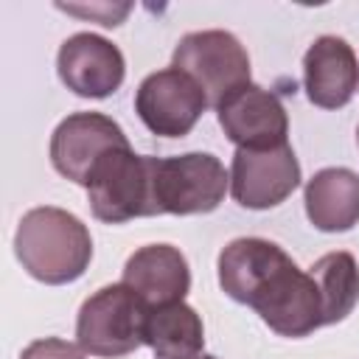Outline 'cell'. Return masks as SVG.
<instances>
[{"label":"cell","mask_w":359,"mask_h":359,"mask_svg":"<svg viewBox=\"0 0 359 359\" xmlns=\"http://www.w3.org/2000/svg\"><path fill=\"white\" fill-rule=\"evenodd\" d=\"M359 84V62L342 36H317L303 53V87L311 104L323 109L345 107Z\"/></svg>","instance_id":"cell-12"},{"label":"cell","mask_w":359,"mask_h":359,"mask_svg":"<svg viewBox=\"0 0 359 359\" xmlns=\"http://www.w3.org/2000/svg\"><path fill=\"white\" fill-rule=\"evenodd\" d=\"M56 70L67 90L81 98H107L112 95L126 76V62L118 45L109 39L79 31L59 45Z\"/></svg>","instance_id":"cell-10"},{"label":"cell","mask_w":359,"mask_h":359,"mask_svg":"<svg viewBox=\"0 0 359 359\" xmlns=\"http://www.w3.org/2000/svg\"><path fill=\"white\" fill-rule=\"evenodd\" d=\"M143 345H149L157 359H188L202 353L205 345V325L196 309L185 300L154 306L146 314L143 325Z\"/></svg>","instance_id":"cell-15"},{"label":"cell","mask_w":359,"mask_h":359,"mask_svg":"<svg viewBox=\"0 0 359 359\" xmlns=\"http://www.w3.org/2000/svg\"><path fill=\"white\" fill-rule=\"evenodd\" d=\"M205 90L180 67L149 73L135 93V112L160 137H185L208 109Z\"/></svg>","instance_id":"cell-7"},{"label":"cell","mask_w":359,"mask_h":359,"mask_svg":"<svg viewBox=\"0 0 359 359\" xmlns=\"http://www.w3.org/2000/svg\"><path fill=\"white\" fill-rule=\"evenodd\" d=\"M20 359H87V356L79 345H73L67 339L45 337V339H34L31 345H25Z\"/></svg>","instance_id":"cell-18"},{"label":"cell","mask_w":359,"mask_h":359,"mask_svg":"<svg viewBox=\"0 0 359 359\" xmlns=\"http://www.w3.org/2000/svg\"><path fill=\"white\" fill-rule=\"evenodd\" d=\"M230 174L222 160L208 151H188L180 157H157L154 199L157 213L194 216L210 213L222 205Z\"/></svg>","instance_id":"cell-6"},{"label":"cell","mask_w":359,"mask_h":359,"mask_svg":"<svg viewBox=\"0 0 359 359\" xmlns=\"http://www.w3.org/2000/svg\"><path fill=\"white\" fill-rule=\"evenodd\" d=\"M157 157L135 154L132 146L109 149L87 180V202L98 222L123 224L140 216H160L154 199Z\"/></svg>","instance_id":"cell-3"},{"label":"cell","mask_w":359,"mask_h":359,"mask_svg":"<svg viewBox=\"0 0 359 359\" xmlns=\"http://www.w3.org/2000/svg\"><path fill=\"white\" fill-rule=\"evenodd\" d=\"M14 252L22 269L48 283L62 286L84 275L93 258L87 224L70 210L45 205L28 210L14 233Z\"/></svg>","instance_id":"cell-2"},{"label":"cell","mask_w":359,"mask_h":359,"mask_svg":"<svg viewBox=\"0 0 359 359\" xmlns=\"http://www.w3.org/2000/svg\"><path fill=\"white\" fill-rule=\"evenodd\" d=\"M306 216L323 233H345L359 222V174L342 165L320 168L303 188Z\"/></svg>","instance_id":"cell-14"},{"label":"cell","mask_w":359,"mask_h":359,"mask_svg":"<svg viewBox=\"0 0 359 359\" xmlns=\"http://www.w3.org/2000/svg\"><path fill=\"white\" fill-rule=\"evenodd\" d=\"M219 283L227 297L255 309L280 337L297 339L325 325L317 280L269 238H233L219 252Z\"/></svg>","instance_id":"cell-1"},{"label":"cell","mask_w":359,"mask_h":359,"mask_svg":"<svg viewBox=\"0 0 359 359\" xmlns=\"http://www.w3.org/2000/svg\"><path fill=\"white\" fill-rule=\"evenodd\" d=\"M149 309L185 300L191 289V269L185 255L171 244H146L123 264V280Z\"/></svg>","instance_id":"cell-13"},{"label":"cell","mask_w":359,"mask_h":359,"mask_svg":"<svg viewBox=\"0 0 359 359\" xmlns=\"http://www.w3.org/2000/svg\"><path fill=\"white\" fill-rule=\"evenodd\" d=\"M149 306L126 286L109 283L93 292L76 317L79 348L90 356L121 359L143 345Z\"/></svg>","instance_id":"cell-4"},{"label":"cell","mask_w":359,"mask_h":359,"mask_svg":"<svg viewBox=\"0 0 359 359\" xmlns=\"http://www.w3.org/2000/svg\"><path fill=\"white\" fill-rule=\"evenodd\" d=\"M300 185V163L289 143L275 149H236L230 163V194L241 208L266 210Z\"/></svg>","instance_id":"cell-8"},{"label":"cell","mask_w":359,"mask_h":359,"mask_svg":"<svg viewBox=\"0 0 359 359\" xmlns=\"http://www.w3.org/2000/svg\"><path fill=\"white\" fill-rule=\"evenodd\" d=\"M118 146H129V140L109 115L73 112L50 135V163L70 182L87 185L95 163Z\"/></svg>","instance_id":"cell-9"},{"label":"cell","mask_w":359,"mask_h":359,"mask_svg":"<svg viewBox=\"0 0 359 359\" xmlns=\"http://www.w3.org/2000/svg\"><path fill=\"white\" fill-rule=\"evenodd\" d=\"M59 11H67V14H76V17H87V20H95L107 28H115L123 22V17L132 11L129 3H90V6H73V3H56Z\"/></svg>","instance_id":"cell-17"},{"label":"cell","mask_w":359,"mask_h":359,"mask_svg":"<svg viewBox=\"0 0 359 359\" xmlns=\"http://www.w3.org/2000/svg\"><path fill=\"white\" fill-rule=\"evenodd\" d=\"M188 359H216V356H210V353H196V356H188Z\"/></svg>","instance_id":"cell-19"},{"label":"cell","mask_w":359,"mask_h":359,"mask_svg":"<svg viewBox=\"0 0 359 359\" xmlns=\"http://www.w3.org/2000/svg\"><path fill=\"white\" fill-rule=\"evenodd\" d=\"M216 118L236 149H275L289 143V115L280 98L252 81L224 98L216 107Z\"/></svg>","instance_id":"cell-11"},{"label":"cell","mask_w":359,"mask_h":359,"mask_svg":"<svg viewBox=\"0 0 359 359\" xmlns=\"http://www.w3.org/2000/svg\"><path fill=\"white\" fill-rule=\"evenodd\" d=\"M171 67L188 73L205 90L213 109L250 84V56L238 36L222 28L185 34L174 48Z\"/></svg>","instance_id":"cell-5"},{"label":"cell","mask_w":359,"mask_h":359,"mask_svg":"<svg viewBox=\"0 0 359 359\" xmlns=\"http://www.w3.org/2000/svg\"><path fill=\"white\" fill-rule=\"evenodd\" d=\"M356 140H359V129H356Z\"/></svg>","instance_id":"cell-20"},{"label":"cell","mask_w":359,"mask_h":359,"mask_svg":"<svg viewBox=\"0 0 359 359\" xmlns=\"http://www.w3.org/2000/svg\"><path fill=\"white\" fill-rule=\"evenodd\" d=\"M309 272L320 286L323 323L334 325V323L345 320L359 303V266H356V258L351 252H345V250L325 252L323 258H317L311 264Z\"/></svg>","instance_id":"cell-16"}]
</instances>
